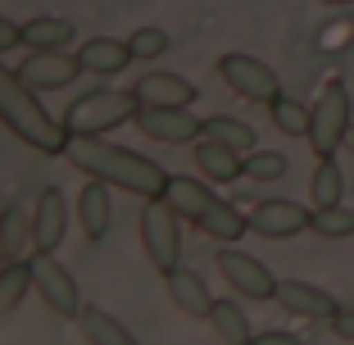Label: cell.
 <instances>
[{"label": "cell", "instance_id": "cell-1", "mask_svg": "<svg viewBox=\"0 0 354 345\" xmlns=\"http://www.w3.org/2000/svg\"><path fill=\"white\" fill-rule=\"evenodd\" d=\"M64 159H68L82 178H100V182H109V187L127 191V196H136V200H155V196H164V187H168L164 164L136 155V150L118 146V141H104V132L100 136H68Z\"/></svg>", "mask_w": 354, "mask_h": 345}, {"label": "cell", "instance_id": "cell-2", "mask_svg": "<svg viewBox=\"0 0 354 345\" xmlns=\"http://www.w3.org/2000/svg\"><path fill=\"white\" fill-rule=\"evenodd\" d=\"M164 200L182 214V223L200 227L205 236L223 241V245H236L245 232H250V214H241L232 200L214 196V182L209 178H191V173H168Z\"/></svg>", "mask_w": 354, "mask_h": 345}, {"label": "cell", "instance_id": "cell-3", "mask_svg": "<svg viewBox=\"0 0 354 345\" xmlns=\"http://www.w3.org/2000/svg\"><path fill=\"white\" fill-rule=\"evenodd\" d=\"M0 123L10 127L23 146L41 150V155H64V146H68L64 118H55L41 105V95L19 77V68H5V64H0Z\"/></svg>", "mask_w": 354, "mask_h": 345}, {"label": "cell", "instance_id": "cell-4", "mask_svg": "<svg viewBox=\"0 0 354 345\" xmlns=\"http://www.w3.org/2000/svg\"><path fill=\"white\" fill-rule=\"evenodd\" d=\"M136 109H141V100L132 95V86L127 91H118V86H86L82 95L68 100L64 127H68V136H100L123 123H136Z\"/></svg>", "mask_w": 354, "mask_h": 345}, {"label": "cell", "instance_id": "cell-5", "mask_svg": "<svg viewBox=\"0 0 354 345\" xmlns=\"http://www.w3.org/2000/svg\"><path fill=\"white\" fill-rule=\"evenodd\" d=\"M141 250L159 272L182 263V214L164 196L146 200V209H141Z\"/></svg>", "mask_w": 354, "mask_h": 345}, {"label": "cell", "instance_id": "cell-6", "mask_svg": "<svg viewBox=\"0 0 354 345\" xmlns=\"http://www.w3.org/2000/svg\"><path fill=\"white\" fill-rule=\"evenodd\" d=\"M313 114H309V141L313 155H336V150L345 146V132H350L354 123V109H350V91H345V82H327L323 95L313 100Z\"/></svg>", "mask_w": 354, "mask_h": 345}, {"label": "cell", "instance_id": "cell-7", "mask_svg": "<svg viewBox=\"0 0 354 345\" xmlns=\"http://www.w3.org/2000/svg\"><path fill=\"white\" fill-rule=\"evenodd\" d=\"M28 263H32V291L46 300L50 314H59V318L82 314V286H77L73 272L55 259V250H32Z\"/></svg>", "mask_w": 354, "mask_h": 345}, {"label": "cell", "instance_id": "cell-8", "mask_svg": "<svg viewBox=\"0 0 354 345\" xmlns=\"http://www.w3.org/2000/svg\"><path fill=\"white\" fill-rule=\"evenodd\" d=\"M218 77H223V82H227L236 95L254 100V105H268L272 95L281 91L277 68H268L259 55H245V50H227V55H223V59H218Z\"/></svg>", "mask_w": 354, "mask_h": 345}, {"label": "cell", "instance_id": "cell-9", "mask_svg": "<svg viewBox=\"0 0 354 345\" xmlns=\"http://www.w3.org/2000/svg\"><path fill=\"white\" fill-rule=\"evenodd\" d=\"M136 127L159 146H196L200 132H205V118H196L187 105H141Z\"/></svg>", "mask_w": 354, "mask_h": 345}, {"label": "cell", "instance_id": "cell-10", "mask_svg": "<svg viewBox=\"0 0 354 345\" xmlns=\"http://www.w3.org/2000/svg\"><path fill=\"white\" fill-rule=\"evenodd\" d=\"M218 272H223V282L236 295H245V300H272V295H277L272 268L263 259H254V254H245V250H218Z\"/></svg>", "mask_w": 354, "mask_h": 345}, {"label": "cell", "instance_id": "cell-11", "mask_svg": "<svg viewBox=\"0 0 354 345\" xmlns=\"http://www.w3.org/2000/svg\"><path fill=\"white\" fill-rule=\"evenodd\" d=\"M19 77L37 95H46V91L73 86L77 77H82V64H77V55H68V50H28V59L19 64Z\"/></svg>", "mask_w": 354, "mask_h": 345}, {"label": "cell", "instance_id": "cell-12", "mask_svg": "<svg viewBox=\"0 0 354 345\" xmlns=\"http://www.w3.org/2000/svg\"><path fill=\"white\" fill-rule=\"evenodd\" d=\"M309 223H313V209H304L300 200H259L250 209V232L268 241L300 236V232H309Z\"/></svg>", "mask_w": 354, "mask_h": 345}, {"label": "cell", "instance_id": "cell-13", "mask_svg": "<svg viewBox=\"0 0 354 345\" xmlns=\"http://www.w3.org/2000/svg\"><path fill=\"white\" fill-rule=\"evenodd\" d=\"M272 300L281 304V314L313 318V323H332V314L341 309L332 291H323V286H313V282H300V277H281Z\"/></svg>", "mask_w": 354, "mask_h": 345}, {"label": "cell", "instance_id": "cell-14", "mask_svg": "<svg viewBox=\"0 0 354 345\" xmlns=\"http://www.w3.org/2000/svg\"><path fill=\"white\" fill-rule=\"evenodd\" d=\"M68 223H73L68 196L59 187H46L37 196V205H32V241H37V250H59L64 236H68Z\"/></svg>", "mask_w": 354, "mask_h": 345}, {"label": "cell", "instance_id": "cell-15", "mask_svg": "<svg viewBox=\"0 0 354 345\" xmlns=\"http://www.w3.org/2000/svg\"><path fill=\"white\" fill-rule=\"evenodd\" d=\"M109 182H100V178H91L82 191H77V200H73V218H77V227H82V236L86 241H104L109 236V223H114V196H109Z\"/></svg>", "mask_w": 354, "mask_h": 345}, {"label": "cell", "instance_id": "cell-16", "mask_svg": "<svg viewBox=\"0 0 354 345\" xmlns=\"http://www.w3.org/2000/svg\"><path fill=\"white\" fill-rule=\"evenodd\" d=\"M73 55L82 64V73H91V77H114V73H123L127 64H136L132 46L118 41V37H86Z\"/></svg>", "mask_w": 354, "mask_h": 345}, {"label": "cell", "instance_id": "cell-17", "mask_svg": "<svg viewBox=\"0 0 354 345\" xmlns=\"http://www.w3.org/2000/svg\"><path fill=\"white\" fill-rule=\"evenodd\" d=\"M191 159H196V173L209 182H241V173H245V155L214 141V136H200L191 146Z\"/></svg>", "mask_w": 354, "mask_h": 345}, {"label": "cell", "instance_id": "cell-18", "mask_svg": "<svg viewBox=\"0 0 354 345\" xmlns=\"http://www.w3.org/2000/svg\"><path fill=\"white\" fill-rule=\"evenodd\" d=\"M164 286H168V300L182 309L187 318H209V309H214V295H209L205 277H200L196 268H168L164 272Z\"/></svg>", "mask_w": 354, "mask_h": 345}, {"label": "cell", "instance_id": "cell-19", "mask_svg": "<svg viewBox=\"0 0 354 345\" xmlns=\"http://www.w3.org/2000/svg\"><path fill=\"white\" fill-rule=\"evenodd\" d=\"M132 95L141 105H196V82H187L182 73H146L132 82Z\"/></svg>", "mask_w": 354, "mask_h": 345}, {"label": "cell", "instance_id": "cell-20", "mask_svg": "<svg viewBox=\"0 0 354 345\" xmlns=\"http://www.w3.org/2000/svg\"><path fill=\"white\" fill-rule=\"evenodd\" d=\"M77 41V23L59 14H37L23 23V46L28 50H68Z\"/></svg>", "mask_w": 354, "mask_h": 345}, {"label": "cell", "instance_id": "cell-21", "mask_svg": "<svg viewBox=\"0 0 354 345\" xmlns=\"http://www.w3.org/2000/svg\"><path fill=\"white\" fill-rule=\"evenodd\" d=\"M77 327H82V336L91 345H132V327H123L109 309H100V304H82V314L73 318Z\"/></svg>", "mask_w": 354, "mask_h": 345}, {"label": "cell", "instance_id": "cell-22", "mask_svg": "<svg viewBox=\"0 0 354 345\" xmlns=\"http://www.w3.org/2000/svg\"><path fill=\"white\" fill-rule=\"evenodd\" d=\"M205 323L227 345H250L254 341V327H250V318H245V309H241L236 300H214V309H209Z\"/></svg>", "mask_w": 354, "mask_h": 345}, {"label": "cell", "instance_id": "cell-23", "mask_svg": "<svg viewBox=\"0 0 354 345\" xmlns=\"http://www.w3.org/2000/svg\"><path fill=\"white\" fill-rule=\"evenodd\" d=\"M28 245H37L32 241V214L23 205H5L0 209V250H5V259H28Z\"/></svg>", "mask_w": 354, "mask_h": 345}, {"label": "cell", "instance_id": "cell-24", "mask_svg": "<svg viewBox=\"0 0 354 345\" xmlns=\"http://www.w3.org/2000/svg\"><path fill=\"white\" fill-rule=\"evenodd\" d=\"M341 196H345V173L336 168V155H318V168H313V178H309L313 209H323V205H341Z\"/></svg>", "mask_w": 354, "mask_h": 345}, {"label": "cell", "instance_id": "cell-25", "mask_svg": "<svg viewBox=\"0 0 354 345\" xmlns=\"http://www.w3.org/2000/svg\"><path fill=\"white\" fill-rule=\"evenodd\" d=\"M309 114H313V109L304 105V100H295V95H286V91H277L268 100L272 127H277V132H286V136H309Z\"/></svg>", "mask_w": 354, "mask_h": 345}, {"label": "cell", "instance_id": "cell-26", "mask_svg": "<svg viewBox=\"0 0 354 345\" xmlns=\"http://www.w3.org/2000/svg\"><path fill=\"white\" fill-rule=\"evenodd\" d=\"M200 136H214V141H223V146H232V150H241V155H250L254 150V127L245 123V118H232V114H214V118H205V132Z\"/></svg>", "mask_w": 354, "mask_h": 345}, {"label": "cell", "instance_id": "cell-27", "mask_svg": "<svg viewBox=\"0 0 354 345\" xmlns=\"http://www.w3.org/2000/svg\"><path fill=\"white\" fill-rule=\"evenodd\" d=\"M28 291H32V263L28 259H10L5 268H0V318L14 314Z\"/></svg>", "mask_w": 354, "mask_h": 345}, {"label": "cell", "instance_id": "cell-28", "mask_svg": "<svg viewBox=\"0 0 354 345\" xmlns=\"http://www.w3.org/2000/svg\"><path fill=\"white\" fill-rule=\"evenodd\" d=\"M309 232H318L323 241H345V236H354V209H345V205H323V209H313Z\"/></svg>", "mask_w": 354, "mask_h": 345}, {"label": "cell", "instance_id": "cell-29", "mask_svg": "<svg viewBox=\"0 0 354 345\" xmlns=\"http://www.w3.org/2000/svg\"><path fill=\"white\" fill-rule=\"evenodd\" d=\"M286 168H291V164H286L281 150H250L241 178H245V182H281V178H286Z\"/></svg>", "mask_w": 354, "mask_h": 345}, {"label": "cell", "instance_id": "cell-30", "mask_svg": "<svg viewBox=\"0 0 354 345\" xmlns=\"http://www.w3.org/2000/svg\"><path fill=\"white\" fill-rule=\"evenodd\" d=\"M127 46H132V59H159L168 50V32L164 28H136L127 37Z\"/></svg>", "mask_w": 354, "mask_h": 345}, {"label": "cell", "instance_id": "cell-31", "mask_svg": "<svg viewBox=\"0 0 354 345\" xmlns=\"http://www.w3.org/2000/svg\"><path fill=\"white\" fill-rule=\"evenodd\" d=\"M14 46H23V23H14L10 14H0V55L14 50Z\"/></svg>", "mask_w": 354, "mask_h": 345}, {"label": "cell", "instance_id": "cell-32", "mask_svg": "<svg viewBox=\"0 0 354 345\" xmlns=\"http://www.w3.org/2000/svg\"><path fill=\"white\" fill-rule=\"evenodd\" d=\"M332 332L341 336V341H354V309H336L332 314Z\"/></svg>", "mask_w": 354, "mask_h": 345}, {"label": "cell", "instance_id": "cell-33", "mask_svg": "<svg viewBox=\"0 0 354 345\" xmlns=\"http://www.w3.org/2000/svg\"><path fill=\"white\" fill-rule=\"evenodd\" d=\"M254 341H259V345H291L295 336H291V332H259Z\"/></svg>", "mask_w": 354, "mask_h": 345}, {"label": "cell", "instance_id": "cell-34", "mask_svg": "<svg viewBox=\"0 0 354 345\" xmlns=\"http://www.w3.org/2000/svg\"><path fill=\"white\" fill-rule=\"evenodd\" d=\"M345 150H354V123H350V132H345Z\"/></svg>", "mask_w": 354, "mask_h": 345}, {"label": "cell", "instance_id": "cell-35", "mask_svg": "<svg viewBox=\"0 0 354 345\" xmlns=\"http://www.w3.org/2000/svg\"><path fill=\"white\" fill-rule=\"evenodd\" d=\"M318 5H354V0H318Z\"/></svg>", "mask_w": 354, "mask_h": 345}, {"label": "cell", "instance_id": "cell-36", "mask_svg": "<svg viewBox=\"0 0 354 345\" xmlns=\"http://www.w3.org/2000/svg\"><path fill=\"white\" fill-rule=\"evenodd\" d=\"M5 263H10V259H5V250H0V268H5Z\"/></svg>", "mask_w": 354, "mask_h": 345}]
</instances>
